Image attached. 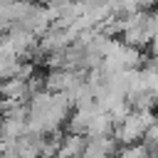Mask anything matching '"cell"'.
<instances>
[{"mask_svg": "<svg viewBox=\"0 0 158 158\" xmlns=\"http://www.w3.org/2000/svg\"><path fill=\"white\" fill-rule=\"evenodd\" d=\"M0 99H10V101L27 104V101H30L27 81H22V79H5V81H0Z\"/></svg>", "mask_w": 158, "mask_h": 158, "instance_id": "1", "label": "cell"}, {"mask_svg": "<svg viewBox=\"0 0 158 158\" xmlns=\"http://www.w3.org/2000/svg\"><path fill=\"white\" fill-rule=\"evenodd\" d=\"M114 133V121H111V116L109 114H96L91 121H89V126H86V138H106V136H111Z\"/></svg>", "mask_w": 158, "mask_h": 158, "instance_id": "2", "label": "cell"}, {"mask_svg": "<svg viewBox=\"0 0 158 158\" xmlns=\"http://www.w3.org/2000/svg\"><path fill=\"white\" fill-rule=\"evenodd\" d=\"M84 146H86V136L67 133V136H62V146H59L57 156H62V158H77V156H81Z\"/></svg>", "mask_w": 158, "mask_h": 158, "instance_id": "3", "label": "cell"}]
</instances>
